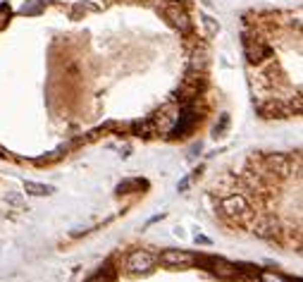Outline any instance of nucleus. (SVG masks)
<instances>
[{"instance_id": "f257e3e1", "label": "nucleus", "mask_w": 303, "mask_h": 282, "mask_svg": "<svg viewBox=\"0 0 303 282\" xmlns=\"http://www.w3.org/2000/svg\"><path fill=\"white\" fill-rule=\"evenodd\" d=\"M160 263L169 265V268H182V265H191L194 263V256L186 254V251H179V249H167L160 254Z\"/></svg>"}, {"instance_id": "f03ea898", "label": "nucleus", "mask_w": 303, "mask_h": 282, "mask_svg": "<svg viewBox=\"0 0 303 282\" xmlns=\"http://www.w3.org/2000/svg\"><path fill=\"white\" fill-rule=\"evenodd\" d=\"M126 268L132 270V273H148L153 268V256L148 254V251H134L132 256L126 258Z\"/></svg>"}, {"instance_id": "7ed1b4c3", "label": "nucleus", "mask_w": 303, "mask_h": 282, "mask_svg": "<svg viewBox=\"0 0 303 282\" xmlns=\"http://www.w3.org/2000/svg\"><path fill=\"white\" fill-rule=\"evenodd\" d=\"M165 17L169 19V24L177 26L182 34H189V29H191V22H189V17H186V12L179 5H167L165 8Z\"/></svg>"}, {"instance_id": "20e7f679", "label": "nucleus", "mask_w": 303, "mask_h": 282, "mask_svg": "<svg viewBox=\"0 0 303 282\" xmlns=\"http://www.w3.org/2000/svg\"><path fill=\"white\" fill-rule=\"evenodd\" d=\"M244 51H246V58H248L251 62H261L263 58H265L268 48H265V43H263L261 38H251V36H246L244 38Z\"/></svg>"}, {"instance_id": "39448f33", "label": "nucleus", "mask_w": 303, "mask_h": 282, "mask_svg": "<svg viewBox=\"0 0 303 282\" xmlns=\"http://www.w3.org/2000/svg\"><path fill=\"white\" fill-rule=\"evenodd\" d=\"M248 211V204H246L244 196H236V194H232V196H227L225 201H222V213L227 215H241Z\"/></svg>"}, {"instance_id": "423d86ee", "label": "nucleus", "mask_w": 303, "mask_h": 282, "mask_svg": "<svg viewBox=\"0 0 303 282\" xmlns=\"http://www.w3.org/2000/svg\"><path fill=\"white\" fill-rule=\"evenodd\" d=\"M24 191L26 194H31V196H46V194H53V187H48V184H38V182H26Z\"/></svg>"}, {"instance_id": "0eeeda50", "label": "nucleus", "mask_w": 303, "mask_h": 282, "mask_svg": "<svg viewBox=\"0 0 303 282\" xmlns=\"http://www.w3.org/2000/svg\"><path fill=\"white\" fill-rule=\"evenodd\" d=\"M268 163H270V168H275V172H282V170H286L289 158H286V155H270Z\"/></svg>"}, {"instance_id": "6e6552de", "label": "nucleus", "mask_w": 303, "mask_h": 282, "mask_svg": "<svg viewBox=\"0 0 303 282\" xmlns=\"http://www.w3.org/2000/svg\"><path fill=\"white\" fill-rule=\"evenodd\" d=\"M201 22H203V26H205V31H208V36L218 34V22H215L212 17H208V15H203Z\"/></svg>"}, {"instance_id": "1a4fd4ad", "label": "nucleus", "mask_w": 303, "mask_h": 282, "mask_svg": "<svg viewBox=\"0 0 303 282\" xmlns=\"http://www.w3.org/2000/svg\"><path fill=\"white\" fill-rule=\"evenodd\" d=\"M261 282H289L286 277H282V275L277 273H270V270H265V273L261 275Z\"/></svg>"}, {"instance_id": "9d476101", "label": "nucleus", "mask_w": 303, "mask_h": 282, "mask_svg": "<svg viewBox=\"0 0 303 282\" xmlns=\"http://www.w3.org/2000/svg\"><path fill=\"white\" fill-rule=\"evenodd\" d=\"M215 273L225 275V277H229V275H234V270H232V265L222 263V261H215Z\"/></svg>"}, {"instance_id": "9b49d317", "label": "nucleus", "mask_w": 303, "mask_h": 282, "mask_svg": "<svg viewBox=\"0 0 303 282\" xmlns=\"http://www.w3.org/2000/svg\"><path fill=\"white\" fill-rule=\"evenodd\" d=\"M8 19H10V8L8 5H0V29L8 24Z\"/></svg>"}, {"instance_id": "f8f14e48", "label": "nucleus", "mask_w": 303, "mask_h": 282, "mask_svg": "<svg viewBox=\"0 0 303 282\" xmlns=\"http://www.w3.org/2000/svg\"><path fill=\"white\" fill-rule=\"evenodd\" d=\"M38 10H41V3H34V5H24L22 12H24V15H34V12H38Z\"/></svg>"}, {"instance_id": "ddd939ff", "label": "nucleus", "mask_w": 303, "mask_h": 282, "mask_svg": "<svg viewBox=\"0 0 303 282\" xmlns=\"http://www.w3.org/2000/svg\"><path fill=\"white\" fill-rule=\"evenodd\" d=\"M136 184H139V182H136V180H132V182H122V184H119V187H117V191H119V194H122V191H129V189H132V187H136Z\"/></svg>"}, {"instance_id": "4468645a", "label": "nucleus", "mask_w": 303, "mask_h": 282, "mask_svg": "<svg viewBox=\"0 0 303 282\" xmlns=\"http://www.w3.org/2000/svg\"><path fill=\"white\" fill-rule=\"evenodd\" d=\"M91 282H105V277H103V275H98V277H93Z\"/></svg>"}, {"instance_id": "2eb2a0df", "label": "nucleus", "mask_w": 303, "mask_h": 282, "mask_svg": "<svg viewBox=\"0 0 303 282\" xmlns=\"http://www.w3.org/2000/svg\"><path fill=\"white\" fill-rule=\"evenodd\" d=\"M0 155H5V151H3V148H0Z\"/></svg>"}]
</instances>
